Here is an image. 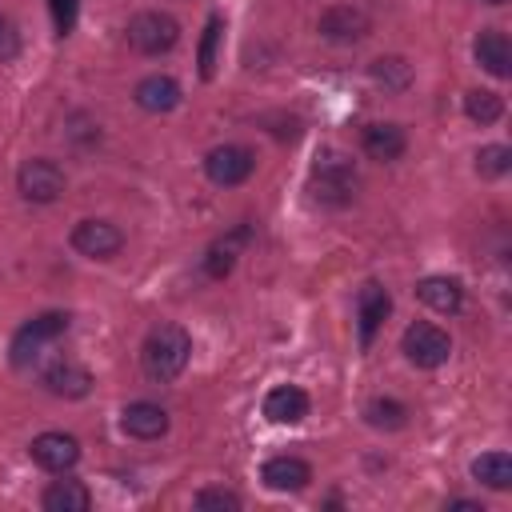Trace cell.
Segmentation results:
<instances>
[{
    "instance_id": "18",
    "label": "cell",
    "mask_w": 512,
    "mask_h": 512,
    "mask_svg": "<svg viewBox=\"0 0 512 512\" xmlns=\"http://www.w3.org/2000/svg\"><path fill=\"white\" fill-rule=\"evenodd\" d=\"M416 296H420V304H428L440 316H456L464 308V288L456 276H424L416 284Z\"/></svg>"
},
{
    "instance_id": "21",
    "label": "cell",
    "mask_w": 512,
    "mask_h": 512,
    "mask_svg": "<svg viewBox=\"0 0 512 512\" xmlns=\"http://www.w3.org/2000/svg\"><path fill=\"white\" fill-rule=\"evenodd\" d=\"M40 504L48 512H88L92 508V492L80 480H52L40 496Z\"/></svg>"
},
{
    "instance_id": "23",
    "label": "cell",
    "mask_w": 512,
    "mask_h": 512,
    "mask_svg": "<svg viewBox=\"0 0 512 512\" xmlns=\"http://www.w3.org/2000/svg\"><path fill=\"white\" fill-rule=\"evenodd\" d=\"M364 420H368L372 428H380V432H396V428L408 424V408H404L400 400H392V396H372V400L364 404Z\"/></svg>"
},
{
    "instance_id": "1",
    "label": "cell",
    "mask_w": 512,
    "mask_h": 512,
    "mask_svg": "<svg viewBox=\"0 0 512 512\" xmlns=\"http://www.w3.org/2000/svg\"><path fill=\"white\" fill-rule=\"evenodd\" d=\"M188 356H192V336L180 328V324H160L144 336L140 344V368L148 380L156 384H168L176 380L184 368H188Z\"/></svg>"
},
{
    "instance_id": "12",
    "label": "cell",
    "mask_w": 512,
    "mask_h": 512,
    "mask_svg": "<svg viewBox=\"0 0 512 512\" xmlns=\"http://www.w3.org/2000/svg\"><path fill=\"white\" fill-rule=\"evenodd\" d=\"M40 380L52 396H64V400H84L92 392V372L76 360H52Z\"/></svg>"
},
{
    "instance_id": "9",
    "label": "cell",
    "mask_w": 512,
    "mask_h": 512,
    "mask_svg": "<svg viewBox=\"0 0 512 512\" xmlns=\"http://www.w3.org/2000/svg\"><path fill=\"white\" fill-rule=\"evenodd\" d=\"M72 248L88 260H112L124 248V232L108 220H80L72 228Z\"/></svg>"
},
{
    "instance_id": "31",
    "label": "cell",
    "mask_w": 512,
    "mask_h": 512,
    "mask_svg": "<svg viewBox=\"0 0 512 512\" xmlns=\"http://www.w3.org/2000/svg\"><path fill=\"white\" fill-rule=\"evenodd\" d=\"M448 508H464V512H484L476 500H448Z\"/></svg>"
},
{
    "instance_id": "27",
    "label": "cell",
    "mask_w": 512,
    "mask_h": 512,
    "mask_svg": "<svg viewBox=\"0 0 512 512\" xmlns=\"http://www.w3.org/2000/svg\"><path fill=\"white\" fill-rule=\"evenodd\" d=\"M224 28V20L220 16H212L208 24H204V40H200V76L204 80H212V68H216V44H220V32Z\"/></svg>"
},
{
    "instance_id": "5",
    "label": "cell",
    "mask_w": 512,
    "mask_h": 512,
    "mask_svg": "<svg viewBox=\"0 0 512 512\" xmlns=\"http://www.w3.org/2000/svg\"><path fill=\"white\" fill-rule=\"evenodd\" d=\"M64 184H68L64 180V168L56 160H44V156L24 160L20 172H16V188H20V196L28 204H52V200H60L64 196Z\"/></svg>"
},
{
    "instance_id": "20",
    "label": "cell",
    "mask_w": 512,
    "mask_h": 512,
    "mask_svg": "<svg viewBox=\"0 0 512 512\" xmlns=\"http://www.w3.org/2000/svg\"><path fill=\"white\" fill-rule=\"evenodd\" d=\"M132 100H136L144 112H172V108L180 104V84H176L172 76H164V72H152V76H144V80L136 84Z\"/></svg>"
},
{
    "instance_id": "8",
    "label": "cell",
    "mask_w": 512,
    "mask_h": 512,
    "mask_svg": "<svg viewBox=\"0 0 512 512\" xmlns=\"http://www.w3.org/2000/svg\"><path fill=\"white\" fill-rule=\"evenodd\" d=\"M372 32V16L360 4H332L320 12V36L332 44H356Z\"/></svg>"
},
{
    "instance_id": "26",
    "label": "cell",
    "mask_w": 512,
    "mask_h": 512,
    "mask_svg": "<svg viewBox=\"0 0 512 512\" xmlns=\"http://www.w3.org/2000/svg\"><path fill=\"white\" fill-rule=\"evenodd\" d=\"M508 168H512V148L508 144H484L476 152V172L484 180H500V176H508Z\"/></svg>"
},
{
    "instance_id": "28",
    "label": "cell",
    "mask_w": 512,
    "mask_h": 512,
    "mask_svg": "<svg viewBox=\"0 0 512 512\" xmlns=\"http://www.w3.org/2000/svg\"><path fill=\"white\" fill-rule=\"evenodd\" d=\"M200 512H236L240 508V496L232 488H200L196 500H192Z\"/></svg>"
},
{
    "instance_id": "2",
    "label": "cell",
    "mask_w": 512,
    "mask_h": 512,
    "mask_svg": "<svg viewBox=\"0 0 512 512\" xmlns=\"http://www.w3.org/2000/svg\"><path fill=\"white\" fill-rule=\"evenodd\" d=\"M308 188H312V196H316L324 208H344V204H352V196H356V168H352V160H348L344 152H336V148L316 152Z\"/></svg>"
},
{
    "instance_id": "19",
    "label": "cell",
    "mask_w": 512,
    "mask_h": 512,
    "mask_svg": "<svg viewBox=\"0 0 512 512\" xmlns=\"http://www.w3.org/2000/svg\"><path fill=\"white\" fill-rule=\"evenodd\" d=\"M244 244H248V228H244V224H240V228H232L228 236H220L216 244H208V252H204V276L224 280V276L236 268V260H240Z\"/></svg>"
},
{
    "instance_id": "22",
    "label": "cell",
    "mask_w": 512,
    "mask_h": 512,
    "mask_svg": "<svg viewBox=\"0 0 512 512\" xmlns=\"http://www.w3.org/2000/svg\"><path fill=\"white\" fill-rule=\"evenodd\" d=\"M472 476L484 484V488H492V492H504V488H512V456L508 452H480L476 460H472Z\"/></svg>"
},
{
    "instance_id": "13",
    "label": "cell",
    "mask_w": 512,
    "mask_h": 512,
    "mask_svg": "<svg viewBox=\"0 0 512 512\" xmlns=\"http://www.w3.org/2000/svg\"><path fill=\"white\" fill-rule=\"evenodd\" d=\"M360 148H364L372 160L388 164V160H400V156H404L408 136H404V128L392 124V120H372V124H364V132H360Z\"/></svg>"
},
{
    "instance_id": "7",
    "label": "cell",
    "mask_w": 512,
    "mask_h": 512,
    "mask_svg": "<svg viewBox=\"0 0 512 512\" xmlns=\"http://www.w3.org/2000/svg\"><path fill=\"white\" fill-rule=\"evenodd\" d=\"M252 172H256V156H252V148H244V144H216V148L204 156V176H208L216 188H236V184H244Z\"/></svg>"
},
{
    "instance_id": "32",
    "label": "cell",
    "mask_w": 512,
    "mask_h": 512,
    "mask_svg": "<svg viewBox=\"0 0 512 512\" xmlns=\"http://www.w3.org/2000/svg\"><path fill=\"white\" fill-rule=\"evenodd\" d=\"M480 4H492V8H496V4H504V0H480Z\"/></svg>"
},
{
    "instance_id": "15",
    "label": "cell",
    "mask_w": 512,
    "mask_h": 512,
    "mask_svg": "<svg viewBox=\"0 0 512 512\" xmlns=\"http://www.w3.org/2000/svg\"><path fill=\"white\" fill-rule=\"evenodd\" d=\"M472 56L488 76H496V80L512 76V44H508V36L500 28H484L476 36V44H472Z\"/></svg>"
},
{
    "instance_id": "16",
    "label": "cell",
    "mask_w": 512,
    "mask_h": 512,
    "mask_svg": "<svg viewBox=\"0 0 512 512\" xmlns=\"http://www.w3.org/2000/svg\"><path fill=\"white\" fill-rule=\"evenodd\" d=\"M308 408H312V400H308V392L300 384H276L264 396V416L272 424H300L308 416Z\"/></svg>"
},
{
    "instance_id": "11",
    "label": "cell",
    "mask_w": 512,
    "mask_h": 512,
    "mask_svg": "<svg viewBox=\"0 0 512 512\" xmlns=\"http://www.w3.org/2000/svg\"><path fill=\"white\" fill-rule=\"evenodd\" d=\"M388 312H392L388 288L376 284V280H368V284L360 288V296H356V320H360V344H364V348L376 340V332H380V324H384Z\"/></svg>"
},
{
    "instance_id": "3",
    "label": "cell",
    "mask_w": 512,
    "mask_h": 512,
    "mask_svg": "<svg viewBox=\"0 0 512 512\" xmlns=\"http://www.w3.org/2000/svg\"><path fill=\"white\" fill-rule=\"evenodd\" d=\"M176 40H180V24H176V16H168V12L148 8V12H136V16L128 20V44H132L140 56H164V52L176 48Z\"/></svg>"
},
{
    "instance_id": "14",
    "label": "cell",
    "mask_w": 512,
    "mask_h": 512,
    "mask_svg": "<svg viewBox=\"0 0 512 512\" xmlns=\"http://www.w3.org/2000/svg\"><path fill=\"white\" fill-rule=\"evenodd\" d=\"M168 412L160 408V404H152V400H132L124 412H120V428L128 432V436H136V440H160L164 432H168Z\"/></svg>"
},
{
    "instance_id": "17",
    "label": "cell",
    "mask_w": 512,
    "mask_h": 512,
    "mask_svg": "<svg viewBox=\"0 0 512 512\" xmlns=\"http://www.w3.org/2000/svg\"><path fill=\"white\" fill-rule=\"evenodd\" d=\"M260 480H264V488H272V492H300V488H308V480H312V464L300 460V456H272V460L260 468Z\"/></svg>"
},
{
    "instance_id": "25",
    "label": "cell",
    "mask_w": 512,
    "mask_h": 512,
    "mask_svg": "<svg viewBox=\"0 0 512 512\" xmlns=\"http://www.w3.org/2000/svg\"><path fill=\"white\" fill-rule=\"evenodd\" d=\"M464 116L472 120V124H496L500 116H504V100L496 96V92H488V88H472L468 96H464Z\"/></svg>"
},
{
    "instance_id": "24",
    "label": "cell",
    "mask_w": 512,
    "mask_h": 512,
    "mask_svg": "<svg viewBox=\"0 0 512 512\" xmlns=\"http://www.w3.org/2000/svg\"><path fill=\"white\" fill-rule=\"evenodd\" d=\"M372 80L380 84V88H388V92H404L408 84H412V64L404 60V56H380V60H372Z\"/></svg>"
},
{
    "instance_id": "29",
    "label": "cell",
    "mask_w": 512,
    "mask_h": 512,
    "mask_svg": "<svg viewBox=\"0 0 512 512\" xmlns=\"http://www.w3.org/2000/svg\"><path fill=\"white\" fill-rule=\"evenodd\" d=\"M52 8V24H56V36H68L76 28V16H80V0H48Z\"/></svg>"
},
{
    "instance_id": "6",
    "label": "cell",
    "mask_w": 512,
    "mask_h": 512,
    "mask_svg": "<svg viewBox=\"0 0 512 512\" xmlns=\"http://www.w3.org/2000/svg\"><path fill=\"white\" fill-rule=\"evenodd\" d=\"M64 332H68V312H40V316H32V320L12 336V364H16V368L32 364V360L40 356V348H44L48 340L64 336Z\"/></svg>"
},
{
    "instance_id": "30",
    "label": "cell",
    "mask_w": 512,
    "mask_h": 512,
    "mask_svg": "<svg viewBox=\"0 0 512 512\" xmlns=\"http://www.w3.org/2000/svg\"><path fill=\"white\" fill-rule=\"evenodd\" d=\"M16 52H20V32H16V24L8 16H0V64L12 60Z\"/></svg>"
},
{
    "instance_id": "10",
    "label": "cell",
    "mask_w": 512,
    "mask_h": 512,
    "mask_svg": "<svg viewBox=\"0 0 512 512\" xmlns=\"http://www.w3.org/2000/svg\"><path fill=\"white\" fill-rule=\"evenodd\" d=\"M28 456L44 468V472H72L80 464V444L68 432H40L28 444Z\"/></svg>"
},
{
    "instance_id": "4",
    "label": "cell",
    "mask_w": 512,
    "mask_h": 512,
    "mask_svg": "<svg viewBox=\"0 0 512 512\" xmlns=\"http://www.w3.org/2000/svg\"><path fill=\"white\" fill-rule=\"evenodd\" d=\"M400 352H404L408 364H416V368H440V364H448V356H452V340H448V332H444L440 324L416 320V324L404 328Z\"/></svg>"
}]
</instances>
